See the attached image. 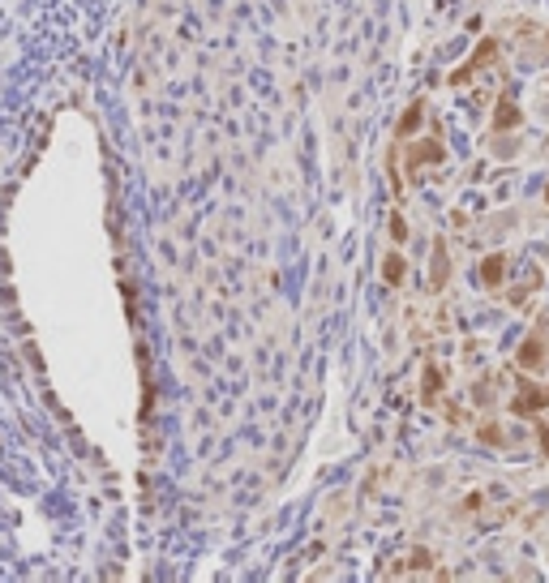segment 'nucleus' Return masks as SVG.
Masks as SVG:
<instances>
[{
  "label": "nucleus",
  "mask_w": 549,
  "mask_h": 583,
  "mask_svg": "<svg viewBox=\"0 0 549 583\" xmlns=\"http://www.w3.org/2000/svg\"><path fill=\"white\" fill-rule=\"evenodd\" d=\"M442 159H446V146H442V138H425V142H416L412 150H404L408 176H420L425 167H438Z\"/></svg>",
  "instance_id": "obj_1"
},
{
  "label": "nucleus",
  "mask_w": 549,
  "mask_h": 583,
  "mask_svg": "<svg viewBox=\"0 0 549 583\" xmlns=\"http://www.w3.org/2000/svg\"><path fill=\"white\" fill-rule=\"evenodd\" d=\"M545 408H549V391L536 386V382H523V386L515 391V399H511V412H515V416H536V412H545Z\"/></svg>",
  "instance_id": "obj_2"
},
{
  "label": "nucleus",
  "mask_w": 549,
  "mask_h": 583,
  "mask_svg": "<svg viewBox=\"0 0 549 583\" xmlns=\"http://www.w3.org/2000/svg\"><path fill=\"white\" fill-rule=\"evenodd\" d=\"M493 56H498V39H481V43H477V52H472V60L459 65V69L451 73V86H468V82H472V73H481Z\"/></svg>",
  "instance_id": "obj_3"
},
{
  "label": "nucleus",
  "mask_w": 549,
  "mask_h": 583,
  "mask_svg": "<svg viewBox=\"0 0 549 583\" xmlns=\"http://www.w3.org/2000/svg\"><path fill=\"white\" fill-rule=\"evenodd\" d=\"M515 361H519V369H523V373H536V369H545V339H541V335H528V339L519 343Z\"/></svg>",
  "instance_id": "obj_4"
},
{
  "label": "nucleus",
  "mask_w": 549,
  "mask_h": 583,
  "mask_svg": "<svg viewBox=\"0 0 549 583\" xmlns=\"http://www.w3.org/2000/svg\"><path fill=\"white\" fill-rule=\"evenodd\" d=\"M519 120H523L519 104H515L511 95H502V99H498V108H493V133H511V129H519Z\"/></svg>",
  "instance_id": "obj_5"
},
{
  "label": "nucleus",
  "mask_w": 549,
  "mask_h": 583,
  "mask_svg": "<svg viewBox=\"0 0 549 583\" xmlns=\"http://www.w3.org/2000/svg\"><path fill=\"white\" fill-rule=\"evenodd\" d=\"M502 274H507V253H489V258L481 262V284L485 288H502Z\"/></svg>",
  "instance_id": "obj_6"
},
{
  "label": "nucleus",
  "mask_w": 549,
  "mask_h": 583,
  "mask_svg": "<svg viewBox=\"0 0 549 583\" xmlns=\"http://www.w3.org/2000/svg\"><path fill=\"white\" fill-rule=\"evenodd\" d=\"M420 399H425L429 408L442 399V369L438 365H425V373H420Z\"/></svg>",
  "instance_id": "obj_7"
},
{
  "label": "nucleus",
  "mask_w": 549,
  "mask_h": 583,
  "mask_svg": "<svg viewBox=\"0 0 549 583\" xmlns=\"http://www.w3.org/2000/svg\"><path fill=\"white\" fill-rule=\"evenodd\" d=\"M420 120H425V104H420V99H412L408 112H404V120H399V129H395V138L404 142L408 133H416V129H420Z\"/></svg>",
  "instance_id": "obj_8"
},
{
  "label": "nucleus",
  "mask_w": 549,
  "mask_h": 583,
  "mask_svg": "<svg viewBox=\"0 0 549 583\" xmlns=\"http://www.w3.org/2000/svg\"><path fill=\"white\" fill-rule=\"evenodd\" d=\"M382 279H386L391 288H399V284H404V253H391V258L382 262Z\"/></svg>",
  "instance_id": "obj_9"
},
{
  "label": "nucleus",
  "mask_w": 549,
  "mask_h": 583,
  "mask_svg": "<svg viewBox=\"0 0 549 583\" xmlns=\"http://www.w3.org/2000/svg\"><path fill=\"white\" fill-rule=\"evenodd\" d=\"M477 434H481V442H485V446H502V442H507V434H502V429H498L493 420H485V425L477 429Z\"/></svg>",
  "instance_id": "obj_10"
},
{
  "label": "nucleus",
  "mask_w": 549,
  "mask_h": 583,
  "mask_svg": "<svg viewBox=\"0 0 549 583\" xmlns=\"http://www.w3.org/2000/svg\"><path fill=\"white\" fill-rule=\"evenodd\" d=\"M446 284V245L438 240V258H434V288Z\"/></svg>",
  "instance_id": "obj_11"
},
{
  "label": "nucleus",
  "mask_w": 549,
  "mask_h": 583,
  "mask_svg": "<svg viewBox=\"0 0 549 583\" xmlns=\"http://www.w3.org/2000/svg\"><path fill=\"white\" fill-rule=\"evenodd\" d=\"M391 236H395L399 245L408 240V223H404V215H391Z\"/></svg>",
  "instance_id": "obj_12"
},
{
  "label": "nucleus",
  "mask_w": 549,
  "mask_h": 583,
  "mask_svg": "<svg viewBox=\"0 0 549 583\" xmlns=\"http://www.w3.org/2000/svg\"><path fill=\"white\" fill-rule=\"evenodd\" d=\"M536 438H541V450L549 454V425H541V429H536Z\"/></svg>",
  "instance_id": "obj_13"
},
{
  "label": "nucleus",
  "mask_w": 549,
  "mask_h": 583,
  "mask_svg": "<svg viewBox=\"0 0 549 583\" xmlns=\"http://www.w3.org/2000/svg\"><path fill=\"white\" fill-rule=\"evenodd\" d=\"M545 206H549V185H545Z\"/></svg>",
  "instance_id": "obj_14"
}]
</instances>
